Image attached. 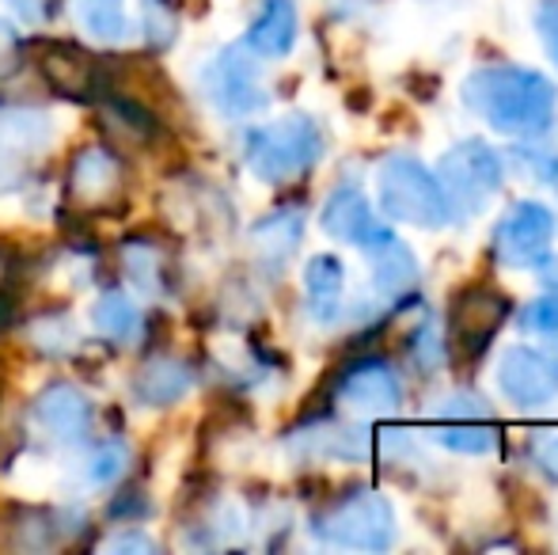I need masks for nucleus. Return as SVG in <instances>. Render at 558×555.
I'll return each instance as SVG.
<instances>
[{"label":"nucleus","instance_id":"1","mask_svg":"<svg viewBox=\"0 0 558 555\" xmlns=\"http://www.w3.org/2000/svg\"><path fill=\"white\" fill-rule=\"evenodd\" d=\"M463 104L498 134L536 141L555 126L558 92L536 69L494 65L463 81Z\"/></svg>","mask_w":558,"mask_h":555},{"label":"nucleus","instance_id":"2","mask_svg":"<svg viewBox=\"0 0 558 555\" xmlns=\"http://www.w3.org/2000/svg\"><path fill=\"white\" fill-rule=\"evenodd\" d=\"M376 198L388 221L414 225V229H441L452 221V209L437 176L422 160L407 153H391L376 171Z\"/></svg>","mask_w":558,"mask_h":555},{"label":"nucleus","instance_id":"3","mask_svg":"<svg viewBox=\"0 0 558 555\" xmlns=\"http://www.w3.org/2000/svg\"><path fill=\"white\" fill-rule=\"evenodd\" d=\"M243 156L263 183H289L316 168V160L324 156V130L308 114H286L274 126L251 130L243 141Z\"/></svg>","mask_w":558,"mask_h":555},{"label":"nucleus","instance_id":"4","mask_svg":"<svg viewBox=\"0 0 558 555\" xmlns=\"http://www.w3.org/2000/svg\"><path fill=\"white\" fill-rule=\"evenodd\" d=\"M312 533L335 548L384 552L396 544V510L376 491H350L324 514H316Z\"/></svg>","mask_w":558,"mask_h":555},{"label":"nucleus","instance_id":"5","mask_svg":"<svg viewBox=\"0 0 558 555\" xmlns=\"http://www.w3.org/2000/svg\"><path fill=\"white\" fill-rule=\"evenodd\" d=\"M437 183L452 217H471L498 194L501 186V156L486 141H460L437 160Z\"/></svg>","mask_w":558,"mask_h":555},{"label":"nucleus","instance_id":"6","mask_svg":"<svg viewBox=\"0 0 558 555\" xmlns=\"http://www.w3.org/2000/svg\"><path fill=\"white\" fill-rule=\"evenodd\" d=\"M555 232L558 221L544 202H517L494 225V255H498L501 267H513V270L544 267V263H551Z\"/></svg>","mask_w":558,"mask_h":555},{"label":"nucleus","instance_id":"7","mask_svg":"<svg viewBox=\"0 0 558 555\" xmlns=\"http://www.w3.org/2000/svg\"><path fill=\"white\" fill-rule=\"evenodd\" d=\"M202 92L214 104V111H221L225 119H247V114H258L270 104L258 65L240 46H228L202 69Z\"/></svg>","mask_w":558,"mask_h":555},{"label":"nucleus","instance_id":"8","mask_svg":"<svg viewBox=\"0 0 558 555\" xmlns=\"http://www.w3.org/2000/svg\"><path fill=\"white\" fill-rule=\"evenodd\" d=\"M338 400L361 419H388L403 403V385L384 358H361L338 381Z\"/></svg>","mask_w":558,"mask_h":555},{"label":"nucleus","instance_id":"9","mask_svg":"<svg viewBox=\"0 0 558 555\" xmlns=\"http://www.w3.org/2000/svg\"><path fill=\"white\" fill-rule=\"evenodd\" d=\"M125 186V164L122 156L111 153L107 145H84L81 153L69 160L65 191L73 202L88 209H107L118 202Z\"/></svg>","mask_w":558,"mask_h":555},{"label":"nucleus","instance_id":"10","mask_svg":"<svg viewBox=\"0 0 558 555\" xmlns=\"http://www.w3.org/2000/svg\"><path fill=\"white\" fill-rule=\"evenodd\" d=\"M498 385L517 408H539L558 396V358L536 347H513L498 362Z\"/></svg>","mask_w":558,"mask_h":555},{"label":"nucleus","instance_id":"11","mask_svg":"<svg viewBox=\"0 0 558 555\" xmlns=\"http://www.w3.org/2000/svg\"><path fill=\"white\" fill-rule=\"evenodd\" d=\"M38 73H43V81L50 84L58 96L76 99V104L96 99L99 88H104V69H99V61L73 43L38 46Z\"/></svg>","mask_w":558,"mask_h":555},{"label":"nucleus","instance_id":"12","mask_svg":"<svg viewBox=\"0 0 558 555\" xmlns=\"http://www.w3.org/2000/svg\"><path fill=\"white\" fill-rule=\"evenodd\" d=\"M509 316V301L498 293V289H468L460 293V301L452 304V342L463 350V354H483L486 342L498 335V327L506 324Z\"/></svg>","mask_w":558,"mask_h":555},{"label":"nucleus","instance_id":"13","mask_svg":"<svg viewBox=\"0 0 558 555\" xmlns=\"http://www.w3.org/2000/svg\"><path fill=\"white\" fill-rule=\"evenodd\" d=\"M35 419L50 437L76 445V442H84L92 430V403L76 385L53 381V385H46L43 393L35 396Z\"/></svg>","mask_w":558,"mask_h":555},{"label":"nucleus","instance_id":"14","mask_svg":"<svg viewBox=\"0 0 558 555\" xmlns=\"http://www.w3.org/2000/svg\"><path fill=\"white\" fill-rule=\"evenodd\" d=\"M361 252L373 263V286L380 293V301L399 304L407 297H414L418 289V263H414L411 248L396 237L391 229H384L373 244H365Z\"/></svg>","mask_w":558,"mask_h":555},{"label":"nucleus","instance_id":"15","mask_svg":"<svg viewBox=\"0 0 558 555\" xmlns=\"http://www.w3.org/2000/svg\"><path fill=\"white\" fill-rule=\"evenodd\" d=\"M319 221H324L327 237L342 240V244H357V248L373 244V240L388 229V225L373 217V209H368L365 194H361L357 186H338L331 198H327Z\"/></svg>","mask_w":558,"mask_h":555},{"label":"nucleus","instance_id":"16","mask_svg":"<svg viewBox=\"0 0 558 555\" xmlns=\"http://www.w3.org/2000/svg\"><path fill=\"white\" fill-rule=\"evenodd\" d=\"M191 388V370L186 362L168 354H156L133 373V400L145 403V408H171L179 403Z\"/></svg>","mask_w":558,"mask_h":555},{"label":"nucleus","instance_id":"17","mask_svg":"<svg viewBox=\"0 0 558 555\" xmlns=\"http://www.w3.org/2000/svg\"><path fill=\"white\" fill-rule=\"evenodd\" d=\"M296 46V4L293 0H263L255 23L247 27V50L258 58H286Z\"/></svg>","mask_w":558,"mask_h":555},{"label":"nucleus","instance_id":"18","mask_svg":"<svg viewBox=\"0 0 558 555\" xmlns=\"http://www.w3.org/2000/svg\"><path fill=\"white\" fill-rule=\"evenodd\" d=\"M304 237V209L301 206H281L274 214L258 217V225L251 229V244L266 263H286L289 255L301 248Z\"/></svg>","mask_w":558,"mask_h":555},{"label":"nucleus","instance_id":"19","mask_svg":"<svg viewBox=\"0 0 558 555\" xmlns=\"http://www.w3.org/2000/svg\"><path fill=\"white\" fill-rule=\"evenodd\" d=\"M304 293H308V309L319 324H331L342 312V293H345V267L338 255H316L304 267Z\"/></svg>","mask_w":558,"mask_h":555},{"label":"nucleus","instance_id":"20","mask_svg":"<svg viewBox=\"0 0 558 555\" xmlns=\"http://www.w3.org/2000/svg\"><path fill=\"white\" fill-rule=\"evenodd\" d=\"M434 442L445 445L452 453L463 457H486L501 445L498 422L494 415H478V419H437L434 426Z\"/></svg>","mask_w":558,"mask_h":555},{"label":"nucleus","instance_id":"21","mask_svg":"<svg viewBox=\"0 0 558 555\" xmlns=\"http://www.w3.org/2000/svg\"><path fill=\"white\" fill-rule=\"evenodd\" d=\"M92 324H96V331L104 335V339L133 342L141 335V312L130 297L111 289V293H104L92 304Z\"/></svg>","mask_w":558,"mask_h":555},{"label":"nucleus","instance_id":"22","mask_svg":"<svg viewBox=\"0 0 558 555\" xmlns=\"http://www.w3.org/2000/svg\"><path fill=\"white\" fill-rule=\"evenodd\" d=\"M301 442L308 445V453L319 457H338V460H365L373 449V437L361 426H316L308 434H301Z\"/></svg>","mask_w":558,"mask_h":555},{"label":"nucleus","instance_id":"23","mask_svg":"<svg viewBox=\"0 0 558 555\" xmlns=\"http://www.w3.org/2000/svg\"><path fill=\"white\" fill-rule=\"evenodd\" d=\"M69 4H73V15L84 35L99 38V43H122L125 31H130L122 0H69Z\"/></svg>","mask_w":558,"mask_h":555},{"label":"nucleus","instance_id":"24","mask_svg":"<svg viewBox=\"0 0 558 555\" xmlns=\"http://www.w3.org/2000/svg\"><path fill=\"white\" fill-rule=\"evenodd\" d=\"M69 521V514H53V510H31L23 514V521H15V548L31 552V548H50V544L65 541L69 529H61Z\"/></svg>","mask_w":558,"mask_h":555},{"label":"nucleus","instance_id":"25","mask_svg":"<svg viewBox=\"0 0 558 555\" xmlns=\"http://www.w3.org/2000/svg\"><path fill=\"white\" fill-rule=\"evenodd\" d=\"M122 270L148 293H156L163 286V255L145 240H133V244L122 248Z\"/></svg>","mask_w":558,"mask_h":555},{"label":"nucleus","instance_id":"26","mask_svg":"<svg viewBox=\"0 0 558 555\" xmlns=\"http://www.w3.org/2000/svg\"><path fill=\"white\" fill-rule=\"evenodd\" d=\"M179 23H183V15H179L175 0H145V35L153 46H171L179 35Z\"/></svg>","mask_w":558,"mask_h":555},{"label":"nucleus","instance_id":"27","mask_svg":"<svg viewBox=\"0 0 558 555\" xmlns=\"http://www.w3.org/2000/svg\"><path fill=\"white\" fill-rule=\"evenodd\" d=\"M521 327L529 335H539V339H558V293H547L539 301H532L529 309L521 312Z\"/></svg>","mask_w":558,"mask_h":555},{"label":"nucleus","instance_id":"28","mask_svg":"<svg viewBox=\"0 0 558 555\" xmlns=\"http://www.w3.org/2000/svg\"><path fill=\"white\" fill-rule=\"evenodd\" d=\"M125 460H130V453L122 449L118 442H107L99 445L96 453H92V464H88V480L99 483V487H107V483H114L118 475L125 472Z\"/></svg>","mask_w":558,"mask_h":555},{"label":"nucleus","instance_id":"29","mask_svg":"<svg viewBox=\"0 0 558 555\" xmlns=\"http://www.w3.org/2000/svg\"><path fill=\"white\" fill-rule=\"evenodd\" d=\"M411 358L422 365V370H434V365L445 358V342H441V331H437L434 319H426V324H422V331H414Z\"/></svg>","mask_w":558,"mask_h":555},{"label":"nucleus","instance_id":"30","mask_svg":"<svg viewBox=\"0 0 558 555\" xmlns=\"http://www.w3.org/2000/svg\"><path fill=\"white\" fill-rule=\"evenodd\" d=\"M536 31L544 38L547 53H551V61L558 65V0H539L536 4Z\"/></svg>","mask_w":558,"mask_h":555},{"label":"nucleus","instance_id":"31","mask_svg":"<svg viewBox=\"0 0 558 555\" xmlns=\"http://www.w3.org/2000/svg\"><path fill=\"white\" fill-rule=\"evenodd\" d=\"M478 415H490L486 400H478V396H448V400H441V408H437V419H478Z\"/></svg>","mask_w":558,"mask_h":555},{"label":"nucleus","instance_id":"32","mask_svg":"<svg viewBox=\"0 0 558 555\" xmlns=\"http://www.w3.org/2000/svg\"><path fill=\"white\" fill-rule=\"evenodd\" d=\"M521 160L532 176L544 179V183H551L558 191V153H521Z\"/></svg>","mask_w":558,"mask_h":555},{"label":"nucleus","instance_id":"33","mask_svg":"<svg viewBox=\"0 0 558 555\" xmlns=\"http://www.w3.org/2000/svg\"><path fill=\"white\" fill-rule=\"evenodd\" d=\"M107 552H153V541L137 533H118L107 541Z\"/></svg>","mask_w":558,"mask_h":555},{"label":"nucleus","instance_id":"34","mask_svg":"<svg viewBox=\"0 0 558 555\" xmlns=\"http://www.w3.org/2000/svg\"><path fill=\"white\" fill-rule=\"evenodd\" d=\"M12 61H15V31H12V23L0 20V73H8Z\"/></svg>","mask_w":558,"mask_h":555},{"label":"nucleus","instance_id":"35","mask_svg":"<svg viewBox=\"0 0 558 555\" xmlns=\"http://www.w3.org/2000/svg\"><path fill=\"white\" fill-rule=\"evenodd\" d=\"M8 4H12L23 20H43V15H50V0H8Z\"/></svg>","mask_w":558,"mask_h":555},{"label":"nucleus","instance_id":"36","mask_svg":"<svg viewBox=\"0 0 558 555\" xmlns=\"http://www.w3.org/2000/svg\"><path fill=\"white\" fill-rule=\"evenodd\" d=\"M539 464H544V472L551 475V480H558V437L544 442V449H539Z\"/></svg>","mask_w":558,"mask_h":555},{"label":"nucleus","instance_id":"37","mask_svg":"<svg viewBox=\"0 0 558 555\" xmlns=\"http://www.w3.org/2000/svg\"><path fill=\"white\" fill-rule=\"evenodd\" d=\"M0 309H8V260L0 255Z\"/></svg>","mask_w":558,"mask_h":555}]
</instances>
